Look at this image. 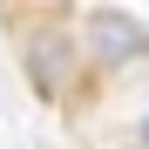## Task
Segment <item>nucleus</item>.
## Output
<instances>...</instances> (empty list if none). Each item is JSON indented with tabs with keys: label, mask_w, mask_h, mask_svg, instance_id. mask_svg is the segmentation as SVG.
I'll list each match as a JSON object with an SVG mask.
<instances>
[{
	"label": "nucleus",
	"mask_w": 149,
	"mask_h": 149,
	"mask_svg": "<svg viewBox=\"0 0 149 149\" xmlns=\"http://www.w3.org/2000/svg\"><path fill=\"white\" fill-rule=\"evenodd\" d=\"M88 41H95V61H102V68H122V61L149 54V34L136 27L129 14H95L88 20Z\"/></svg>",
	"instance_id": "nucleus-1"
},
{
	"label": "nucleus",
	"mask_w": 149,
	"mask_h": 149,
	"mask_svg": "<svg viewBox=\"0 0 149 149\" xmlns=\"http://www.w3.org/2000/svg\"><path fill=\"white\" fill-rule=\"evenodd\" d=\"M68 68H74V47H68V34H61V27H41V34L27 41V74H34V88H41V95H61Z\"/></svg>",
	"instance_id": "nucleus-2"
},
{
	"label": "nucleus",
	"mask_w": 149,
	"mask_h": 149,
	"mask_svg": "<svg viewBox=\"0 0 149 149\" xmlns=\"http://www.w3.org/2000/svg\"><path fill=\"white\" fill-rule=\"evenodd\" d=\"M142 142H149V129H142Z\"/></svg>",
	"instance_id": "nucleus-3"
}]
</instances>
